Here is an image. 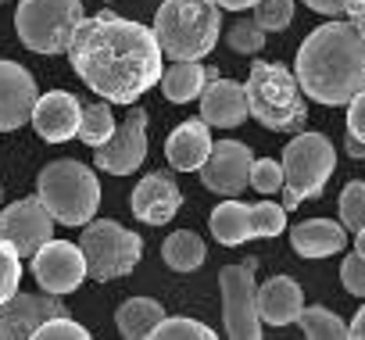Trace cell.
Masks as SVG:
<instances>
[{"mask_svg": "<svg viewBox=\"0 0 365 340\" xmlns=\"http://www.w3.org/2000/svg\"><path fill=\"white\" fill-rule=\"evenodd\" d=\"M251 147L240 143V140H222V143H212V154L208 161L201 165V183L212 190V194H222V197H237L251 187Z\"/></svg>", "mask_w": 365, "mask_h": 340, "instance_id": "cell-13", "label": "cell"}, {"mask_svg": "<svg viewBox=\"0 0 365 340\" xmlns=\"http://www.w3.org/2000/svg\"><path fill=\"white\" fill-rule=\"evenodd\" d=\"M79 22V0H22L15 11V33L33 54H68Z\"/></svg>", "mask_w": 365, "mask_h": 340, "instance_id": "cell-7", "label": "cell"}, {"mask_svg": "<svg viewBox=\"0 0 365 340\" xmlns=\"http://www.w3.org/2000/svg\"><path fill=\"white\" fill-rule=\"evenodd\" d=\"M247 90V111L272 133H301L308 122L304 90L294 72H287L276 61H255L251 76L244 83Z\"/></svg>", "mask_w": 365, "mask_h": 340, "instance_id": "cell-4", "label": "cell"}, {"mask_svg": "<svg viewBox=\"0 0 365 340\" xmlns=\"http://www.w3.org/2000/svg\"><path fill=\"white\" fill-rule=\"evenodd\" d=\"M208 230H212V237L222 247H237V244H244V240L255 237V230H251V208L230 197L226 205H215V212L208 219Z\"/></svg>", "mask_w": 365, "mask_h": 340, "instance_id": "cell-23", "label": "cell"}, {"mask_svg": "<svg viewBox=\"0 0 365 340\" xmlns=\"http://www.w3.org/2000/svg\"><path fill=\"white\" fill-rule=\"evenodd\" d=\"M247 90L233 79H212L201 93V118L215 129H237L247 118Z\"/></svg>", "mask_w": 365, "mask_h": 340, "instance_id": "cell-19", "label": "cell"}, {"mask_svg": "<svg viewBox=\"0 0 365 340\" xmlns=\"http://www.w3.org/2000/svg\"><path fill=\"white\" fill-rule=\"evenodd\" d=\"M226 43H230L237 54H258V51L265 47V29H262L255 19H240V22L230 26Z\"/></svg>", "mask_w": 365, "mask_h": 340, "instance_id": "cell-30", "label": "cell"}, {"mask_svg": "<svg viewBox=\"0 0 365 340\" xmlns=\"http://www.w3.org/2000/svg\"><path fill=\"white\" fill-rule=\"evenodd\" d=\"M36 197L61 226H86L101 205V180L76 158H58L36 176Z\"/></svg>", "mask_w": 365, "mask_h": 340, "instance_id": "cell-5", "label": "cell"}, {"mask_svg": "<svg viewBox=\"0 0 365 340\" xmlns=\"http://www.w3.org/2000/svg\"><path fill=\"white\" fill-rule=\"evenodd\" d=\"M354 251H358V254L365 258V226H361V230L354 233Z\"/></svg>", "mask_w": 365, "mask_h": 340, "instance_id": "cell-43", "label": "cell"}, {"mask_svg": "<svg viewBox=\"0 0 365 340\" xmlns=\"http://www.w3.org/2000/svg\"><path fill=\"white\" fill-rule=\"evenodd\" d=\"M212 125L205 118H187L179 122L168 140H165V158L175 172H201V165L212 154Z\"/></svg>", "mask_w": 365, "mask_h": 340, "instance_id": "cell-18", "label": "cell"}, {"mask_svg": "<svg viewBox=\"0 0 365 340\" xmlns=\"http://www.w3.org/2000/svg\"><path fill=\"white\" fill-rule=\"evenodd\" d=\"M340 222L351 233H358L365 226V183L354 180V183L344 187V194H340Z\"/></svg>", "mask_w": 365, "mask_h": 340, "instance_id": "cell-32", "label": "cell"}, {"mask_svg": "<svg viewBox=\"0 0 365 340\" xmlns=\"http://www.w3.org/2000/svg\"><path fill=\"white\" fill-rule=\"evenodd\" d=\"M344 150L351 154V158H358V161H365V140H358V136H344Z\"/></svg>", "mask_w": 365, "mask_h": 340, "instance_id": "cell-40", "label": "cell"}, {"mask_svg": "<svg viewBox=\"0 0 365 340\" xmlns=\"http://www.w3.org/2000/svg\"><path fill=\"white\" fill-rule=\"evenodd\" d=\"M58 315H68L61 294H15L0 304V340H26Z\"/></svg>", "mask_w": 365, "mask_h": 340, "instance_id": "cell-14", "label": "cell"}, {"mask_svg": "<svg viewBox=\"0 0 365 340\" xmlns=\"http://www.w3.org/2000/svg\"><path fill=\"white\" fill-rule=\"evenodd\" d=\"M351 336L354 340H365V304L354 311V319H351Z\"/></svg>", "mask_w": 365, "mask_h": 340, "instance_id": "cell-41", "label": "cell"}, {"mask_svg": "<svg viewBox=\"0 0 365 340\" xmlns=\"http://www.w3.org/2000/svg\"><path fill=\"white\" fill-rule=\"evenodd\" d=\"M79 247L86 254V272L97 283L129 276L143 258V240L111 219H90L79 233Z\"/></svg>", "mask_w": 365, "mask_h": 340, "instance_id": "cell-8", "label": "cell"}, {"mask_svg": "<svg viewBox=\"0 0 365 340\" xmlns=\"http://www.w3.org/2000/svg\"><path fill=\"white\" fill-rule=\"evenodd\" d=\"M301 308H304V294H301L297 279H290V276H272L269 283L258 287L262 322H269V326H290V322H297Z\"/></svg>", "mask_w": 365, "mask_h": 340, "instance_id": "cell-20", "label": "cell"}, {"mask_svg": "<svg viewBox=\"0 0 365 340\" xmlns=\"http://www.w3.org/2000/svg\"><path fill=\"white\" fill-rule=\"evenodd\" d=\"M19 287H22V254L8 240H0V304L11 301Z\"/></svg>", "mask_w": 365, "mask_h": 340, "instance_id": "cell-29", "label": "cell"}, {"mask_svg": "<svg viewBox=\"0 0 365 340\" xmlns=\"http://www.w3.org/2000/svg\"><path fill=\"white\" fill-rule=\"evenodd\" d=\"M179 205H182V190H179L175 180L165 176V172L143 176V180L136 183V190L129 194L133 215H136L140 222H147V226H165V222H172L175 212H179Z\"/></svg>", "mask_w": 365, "mask_h": 340, "instance_id": "cell-17", "label": "cell"}, {"mask_svg": "<svg viewBox=\"0 0 365 340\" xmlns=\"http://www.w3.org/2000/svg\"><path fill=\"white\" fill-rule=\"evenodd\" d=\"M251 187L258 190V194H276L279 187H283V161H276V158H258L255 165H251Z\"/></svg>", "mask_w": 365, "mask_h": 340, "instance_id": "cell-34", "label": "cell"}, {"mask_svg": "<svg viewBox=\"0 0 365 340\" xmlns=\"http://www.w3.org/2000/svg\"><path fill=\"white\" fill-rule=\"evenodd\" d=\"M36 79L19 61H0V133L22 129L33 122L36 108Z\"/></svg>", "mask_w": 365, "mask_h": 340, "instance_id": "cell-15", "label": "cell"}, {"mask_svg": "<svg viewBox=\"0 0 365 340\" xmlns=\"http://www.w3.org/2000/svg\"><path fill=\"white\" fill-rule=\"evenodd\" d=\"M68 61L76 76L108 104H136L154 83H161V43L154 29L115 11L79 22Z\"/></svg>", "mask_w": 365, "mask_h": 340, "instance_id": "cell-1", "label": "cell"}, {"mask_svg": "<svg viewBox=\"0 0 365 340\" xmlns=\"http://www.w3.org/2000/svg\"><path fill=\"white\" fill-rule=\"evenodd\" d=\"M205 83H208V68L201 61H175L161 76V93L172 104H187V101L205 93Z\"/></svg>", "mask_w": 365, "mask_h": 340, "instance_id": "cell-24", "label": "cell"}, {"mask_svg": "<svg viewBox=\"0 0 365 340\" xmlns=\"http://www.w3.org/2000/svg\"><path fill=\"white\" fill-rule=\"evenodd\" d=\"M294 76L315 104H351L365 90V33L336 19L312 29L297 47Z\"/></svg>", "mask_w": 365, "mask_h": 340, "instance_id": "cell-2", "label": "cell"}, {"mask_svg": "<svg viewBox=\"0 0 365 340\" xmlns=\"http://www.w3.org/2000/svg\"><path fill=\"white\" fill-rule=\"evenodd\" d=\"M161 258H165V265L175 269V272H194V269L205 265L208 247H205V240H201L194 230H179V233H172V237L161 244Z\"/></svg>", "mask_w": 365, "mask_h": 340, "instance_id": "cell-25", "label": "cell"}, {"mask_svg": "<svg viewBox=\"0 0 365 340\" xmlns=\"http://www.w3.org/2000/svg\"><path fill=\"white\" fill-rule=\"evenodd\" d=\"M79 122H83V104H79L76 93L51 90V93L36 97L33 129H36L47 143H65V140L79 136Z\"/></svg>", "mask_w": 365, "mask_h": 340, "instance_id": "cell-16", "label": "cell"}, {"mask_svg": "<svg viewBox=\"0 0 365 340\" xmlns=\"http://www.w3.org/2000/svg\"><path fill=\"white\" fill-rule=\"evenodd\" d=\"M255 22L265 33H279L294 22V0H258L255 4Z\"/></svg>", "mask_w": 365, "mask_h": 340, "instance_id": "cell-31", "label": "cell"}, {"mask_svg": "<svg viewBox=\"0 0 365 340\" xmlns=\"http://www.w3.org/2000/svg\"><path fill=\"white\" fill-rule=\"evenodd\" d=\"M143 158H147V111L133 108L122 118V125L111 133V140L93 147V161L108 176H129L143 165Z\"/></svg>", "mask_w": 365, "mask_h": 340, "instance_id": "cell-10", "label": "cell"}, {"mask_svg": "<svg viewBox=\"0 0 365 340\" xmlns=\"http://www.w3.org/2000/svg\"><path fill=\"white\" fill-rule=\"evenodd\" d=\"M161 319H165V308L154 297H129L115 311V326H118V333L125 340H147V336H154V329H158Z\"/></svg>", "mask_w": 365, "mask_h": 340, "instance_id": "cell-22", "label": "cell"}, {"mask_svg": "<svg viewBox=\"0 0 365 340\" xmlns=\"http://www.w3.org/2000/svg\"><path fill=\"white\" fill-rule=\"evenodd\" d=\"M0 201H4V187H0Z\"/></svg>", "mask_w": 365, "mask_h": 340, "instance_id": "cell-44", "label": "cell"}, {"mask_svg": "<svg viewBox=\"0 0 365 340\" xmlns=\"http://www.w3.org/2000/svg\"><path fill=\"white\" fill-rule=\"evenodd\" d=\"M347 15L358 33H365V0H347Z\"/></svg>", "mask_w": 365, "mask_h": 340, "instance_id": "cell-39", "label": "cell"}, {"mask_svg": "<svg viewBox=\"0 0 365 340\" xmlns=\"http://www.w3.org/2000/svg\"><path fill=\"white\" fill-rule=\"evenodd\" d=\"M33 336H36V340H90V329L79 326L72 315H58V319L43 322Z\"/></svg>", "mask_w": 365, "mask_h": 340, "instance_id": "cell-35", "label": "cell"}, {"mask_svg": "<svg viewBox=\"0 0 365 340\" xmlns=\"http://www.w3.org/2000/svg\"><path fill=\"white\" fill-rule=\"evenodd\" d=\"M251 230H255V237H279L287 230V208H279L272 201H258L251 208Z\"/></svg>", "mask_w": 365, "mask_h": 340, "instance_id": "cell-33", "label": "cell"}, {"mask_svg": "<svg viewBox=\"0 0 365 340\" xmlns=\"http://www.w3.org/2000/svg\"><path fill=\"white\" fill-rule=\"evenodd\" d=\"M297 326H301V333L312 336V340H344V336H351V322H344V319H340L336 311H329L326 304H308V308H301Z\"/></svg>", "mask_w": 365, "mask_h": 340, "instance_id": "cell-26", "label": "cell"}, {"mask_svg": "<svg viewBox=\"0 0 365 340\" xmlns=\"http://www.w3.org/2000/svg\"><path fill=\"white\" fill-rule=\"evenodd\" d=\"M194 336H197V340H212L215 329L205 326V322H197V319H190V315L161 319L158 329H154V340H194Z\"/></svg>", "mask_w": 365, "mask_h": 340, "instance_id": "cell-28", "label": "cell"}, {"mask_svg": "<svg viewBox=\"0 0 365 340\" xmlns=\"http://www.w3.org/2000/svg\"><path fill=\"white\" fill-rule=\"evenodd\" d=\"M219 8H226V11H247V8H255L258 0H215Z\"/></svg>", "mask_w": 365, "mask_h": 340, "instance_id": "cell-42", "label": "cell"}, {"mask_svg": "<svg viewBox=\"0 0 365 340\" xmlns=\"http://www.w3.org/2000/svg\"><path fill=\"white\" fill-rule=\"evenodd\" d=\"M222 8L215 0H165L154 15V36L172 61H201L215 51L222 33Z\"/></svg>", "mask_w": 365, "mask_h": 340, "instance_id": "cell-3", "label": "cell"}, {"mask_svg": "<svg viewBox=\"0 0 365 340\" xmlns=\"http://www.w3.org/2000/svg\"><path fill=\"white\" fill-rule=\"evenodd\" d=\"M33 276L47 294H72L79 290V283L90 276L86 272V254L79 244L68 240H47L36 254H33Z\"/></svg>", "mask_w": 365, "mask_h": 340, "instance_id": "cell-12", "label": "cell"}, {"mask_svg": "<svg viewBox=\"0 0 365 340\" xmlns=\"http://www.w3.org/2000/svg\"><path fill=\"white\" fill-rule=\"evenodd\" d=\"M290 244L301 258H329V254L344 251L347 230H344V222H333V219H308L290 230Z\"/></svg>", "mask_w": 365, "mask_h": 340, "instance_id": "cell-21", "label": "cell"}, {"mask_svg": "<svg viewBox=\"0 0 365 340\" xmlns=\"http://www.w3.org/2000/svg\"><path fill=\"white\" fill-rule=\"evenodd\" d=\"M304 4L312 8V11H319V15H344L347 11V0H304Z\"/></svg>", "mask_w": 365, "mask_h": 340, "instance_id": "cell-38", "label": "cell"}, {"mask_svg": "<svg viewBox=\"0 0 365 340\" xmlns=\"http://www.w3.org/2000/svg\"><path fill=\"white\" fill-rule=\"evenodd\" d=\"M258 258H244L219 272L222 290V319L233 340H258L262 336V311H258Z\"/></svg>", "mask_w": 365, "mask_h": 340, "instance_id": "cell-9", "label": "cell"}, {"mask_svg": "<svg viewBox=\"0 0 365 340\" xmlns=\"http://www.w3.org/2000/svg\"><path fill=\"white\" fill-rule=\"evenodd\" d=\"M115 115H111V104H86L83 108V122H79V140L86 147H101L111 140L115 133Z\"/></svg>", "mask_w": 365, "mask_h": 340, "instance_id": "cell-27", "label": "cell"}, {"mask_svg": "<svg viewBox=\"0 0 365 340\" xmlns=\"http://www.w3.org/2000/svg\"><path fill=\"white\" fill-rule=\"evenodd\" d=\"M340 283H344L347 294H354V297L365 301V258H361L358 251L340 262Z\"/></svg>", "mask_w": 365, "mask_h": 340, "instance_id": "cell-36", "label": "cell"}, {"mask_svg": "<svg viewBox=\"0 0 365 340\" xmlns=\"http://www.w3.org/2000/svg\"><path fill=\"white\" fill-rule=\"evenodd\" d=\"M54 233V215L40 197H22L0 212V240H8L22 258H33Z\"/></svg>", "mask_w": 365, "mask_h": 340, "instance_id": "cell-11", "label": "cell"}, {"mask_svg": "<svg viewBox=\"0 0 365 340\" xmlns=\"http://www.w3.org/2000/svg\"><path fill=\"white\" fill-rule=\"evenodd\" d=\"M336 168V147L322 133H297L283 147V208L294 212L319 197Z\"/></svg>", "mask_w": 365, "mask_h": 340, "instance_id": "cell-6", "label": "cell"}, {"mask_svg": "<svg viewBox=\"0 0 365 340\" xmlns=\"http://www.w3.org/2000/svg\"><path fill=\"white\" fill-rule=\"evenodd\" d=\"M347 133L365 140V90L358 97H351V104H347Z\"/></svg>", "mask_w": 365, "mask_h": 340, "instance_id": "cell-37", "label": "cell"}]
</instances>
